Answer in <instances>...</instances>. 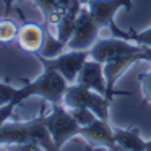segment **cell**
I'll return each mask as SVG.
<instances>
[{"label": "cell", "instance_id": "cell-16", "mask_svg": "<svg viewBox=\"0 0 151 151\" xmlns=\"http://www.w3.org/2000/svg\"><path fill=\"white\" fill-rule=\"evenodd\" d=\"M44 26V33H46V39H44V46H42V49L37 52V55H42V57H57L59 54H62L63 52V49H65V44L63 42H60L59 39H57V36L54 37L52 34L49 33V26L47 24H42ZM36 55V54H34Z\"/></svg>", "mask_w": 151, "mask_h": 151}, {"label": "cell", "instance_id": "cell-25", "mask_svg": "<svg viewBox=\"0 0 151 151\" xmlns=\"http://www.w3.org/2000/svg\"><path fill=\"white\" fill-rule=\"evenodd\" d=\"M80 2H81V5H88L89 4V0H80Z\"/></svg>", "mask_w": 151, "mask_h": 151}, {"label": "cell", "instance_id": "cell-12", "mask_svg": "<svg viewBox=\"0 0 151 151\" xmlns=\"http://www.w3.org/2000/svg\"><path fill=\"white\" fill-rule=\"evenodd\" d=\"M80 10H81V2L80 0H73L70 4V7L62 13L60 20L57 21V39L60 42H63L65 46L70 41V37H72L73 31H75Z\"/></svg>", "mask_w": 151, "mask_h": 151}, {"label": "cell", "instance_id": "cell-11", "mask_svg": "<svg viewBox=\"0 0 151 151\" xmlns=\"http://www.w3.org/2000/svg\"><path fill=\"white\" fill-rule=\"evenodd\" d=\"M88 8L99 26L104 28L114 21V15L119 8L132 10V0H89Z\"/></svg>", "mask_w": 151, "mask_h": 151}, {"label": "cell", "instance_id": "cell-9", "mask_svg": "<svg viewBox=\"0 0 151 151\" xmlns=\"http://www.w3.org/2000/svg\"><path fill=\"white\" fill-rule=\"evenodd\" d=\"M21 18H23V24L20 26V31H18L17 36L18 46H20L21 50L34 55L44 46V39H46L44 26L34 23V21H28L23 15H21Z\"/></svg>", "mask_w": 151, "mask_h": 151}, {"label": "cell", "instance_id": "cell-21", "mask_svg": "<svg viewBox=\"0 0 151 151\" xmlns=\"http://www.w3.org/2000/svg\"><path fill=\"white\" fill-rule=\"evenodd\" d=\"M17 102H8V104H4V106H0V128L4 127L5 122H8V119L12 117V114H13L15 107H17Z\"/></svg>", "mask_w": 151, "mask_h": 151}, {"label": "cell", "instance_id": "cell-13", "mask_svg": "<svg viewBox=\"0 0 151 151\" xmlns=\"http://www.w3.org/2000/svg\"><path fill=\"white\" fill-rule=\"evenodd\" d=\"M114 140L120 151H146V141L141 140L137 128H114Z\"/></svg>", "mask_w": 151, "mask_h": 151}, {"label": "cell", "instance_id": "cell-18", "mask_svg": "<svg viewBox=\"0 0 151 151\" xmlns=\"http://www.w3.org/2000/svg\"><path fill=\"white\" fill-rule=\"evenodd\" d=\"M68 111H70V114L73 115V119H75L81 127L89 125L91 122H94L96 119H98V115L88 107H72V109H68Z\"/></svg>", "mask_w": 151, "mask_h": 151}, {"label": "cell", "instance_id": "cell-6", "mask_svg": "<svg viewBox=\"0 0 151 151\" xmlns=\"http://www.w3.org/2000/svg\"><path fill=\"white\" fill-rule=\"evenodd\" d=\"M99 29L101 26L94 17L91 15L88 5H81V10L78 13V20H76V26L73 31L70 41L67 42V49L70 50H89L94 42L98 41Z\"/></svg>", "mask_w": 151, "mask_h": 151}, {"label": "cell", "instance_id": "cell-24", "mask_svg": "<svg viewBox=\"0 0 151 151\" xmlns=\"http://www.w3.org/2000/svg\"><path fill=\"white\" fill-rule=\"evenodd\" d=\"M146 151H151V140L146 141Z\"/></svg>", "mask_w": 151, "mask_h": 151}, {"label": "cell", "instance_id": "cell-4", "mask_svg": "<svg viewBox=\"0 0 151 151\" xmlns=\"http://www.w3.org/2000/svg\"><path fill=\"white\" fill-rule=\"evenodd\" d=\"M111 102L112 101L107 99L104 94H99L94 89H89L86 86L80 85V83H73V85H68V88H67L62 104L67 109L88 107L99 119L109 122V106H111Z\"/></svg>", "mask_w": 151, "mask_h": 151}, {"label": "cell", "instance_id": "cell-19", "mask_svg": "<svg viewBox=\"0 0 151 151\" xmlns=\"http://www.w3.org/2000/svg\"><path fill=\"white\" fill-rule=\"evenodd\" d=\"M17 88H13L12 85L5 81H0V106L8 104V102L13 101L15 102V96H17Z\"/></svg>", "mask_w": 151, "mask_h": 151}, {"label": "cell", "instance_id": "cell-3", "mask_svg": "<svg viewBox=\"0 0 151 151\" xmlns=\"http://www.w3.org/2000/svg\"><path fill=\"white\" fill-rule=\"evenodd\" d=\"M44 125L47 127L50 137H52L54 143H55L57 151L63 146V143L70 140V138L80 135L81 125L73 119L70 111L62 104V102H55L52 104V111L47 115H41Z\"/></svg>", "mask_w": 151, "mask_h": 151}, {"label": "cell", "instance_id": "cell-17", "mask_svg": "<svg viewBox=\"0 0 151 151\" xmlns=\"http://www.w3.org/2000/svg\"><path fill=\"white\" fill-rule=\"evenodd\" d=\"M18 24L12 20H0V42H12L18 36Z\"/></svg>", "mask_w": 151, "mask_h": 151}, {"label": "cell", "instance_id": "cell-5", "mask_svg": "<svg viewBox=\"0 0 151 151\" xmlns=\"http://www.w3.org/2000/svg\"><path fill=\"white\" fill-rule=\"evenodd\" d=\"M37 60L42 63V67H49L54 68L67 80L68 85H73L76 81V76H78L81 67L85 65V62L89 59V50H70L65 54H59L57 57H42L37 55Z\"/></svg>", "mask_w": 151, "mask_h": 151}, {"label": "cell", "instance_id": "cell-7", "mask_svg": "<svg viewBox=\"0 0 151 151\" xmlns=\"http://www.w3.org/2000/svg\"><path fill=\"white\" fill-rule=\"evenodd\" d=\"M143 46L141 44H135L130 41L120 39V37H111V39H98L94 46L89 49V57L101 63H106L107 60L114 59L117 55H124V54H135L141 52Z\"/></svg>", "mask_w": 151, "mask_h": 151}, {"label": "cell", "instance_id": "cell-10", "mask_svg": "<svg viewBox=\"0 0 151 151\" xmlns=\"http://www.w3.org/2000/svg\"><path fill=\"white\" fill-rule=\"evenodd\" d=\"M76 83L106 96L107 94V83H106L104 76V63L89 57L80 70L78 76H76Z\"/></svg>", "mask_w": 151, "mask_h": 151}, {"label": "cell", "instance_id": "cell-14", "mask_svg": "<svg viewBox=\"0 0 151 151\" xmlns=\"http://www.w3.org/2000/svg\"><path fill=\"white\" fill-rule=\"evenodd\" d=\"M109 29L112 31L115 37H120V39H125V41H130V42H135V44H141V46H148L151 47V28L145 31H135V29H128V31H124L117 26V24L112 21L109 24Z\"/></svg>", "mask_w": 151, "mask_h": 151}, {"label": "cell", "instance_id": "cell-8", "mask_svg": "<svg viewBox=\"0 0 151 151\" xmlns=\"http://www.w3.org/2000/svg\"><path fill=\"white\" fill-rule=\"evenodd\" d=\"M80 137L85 138L86 143H89L91 146H104L109 151H120L114 140V128L109 125L107 120H102L99 117L89 125L81 127Z\"/></svg>", "mask_w": 151, "mask_h": 151}, {"label": "cell", "instance_id": "cell-20", "mask_svg": "<svg viewBox=\"0 0 151 151\" xmlns=\"http://www.w3.org/2000/svg\"><path fill=\"white\" fill-rule=\"evenodd\" d=\"M138 81L141 85V91H143V96L146 101L151 102V70L148 73H143V75H138Z\"/></svg>", "mask_w": 151, "mask_h": 151}, {"label": "cell", "instance_id": "cell-15", "mask_svg": "<svg viewBox=\"0 0 151 151\" xmlns=\"http://www.w3.org/2000/svg\"><path fill=\"white\" fill-rule=\"evenodd\" d=\"M33 4L41 10L44 17V24H57V21L62 17V8H60L57 0H33Z\"/></svg>", "mask_w": 151, "mask_h": 151}, {"label": "cell", "instance_id": "cell-2", "mask_svg": "<svg viewBox=\"0 0 151 151\" xmlns=\"http://www.w3.org/2000/svg\"><path fill=\"white\" fill-rule=\"evenodd\" d=\"M67 88H68V83L57 70L44 67V72L36 80L24 81V85L18 88L15 102L20 106L24 99L31 98V96H39V98L49 101L50 104L62 102Z\"/></svg>", "mask_w": 151, "mask_h": 151}, {"label": "cell", "instance_id": "cell-22", "mask_svg": "<svg viewBox=\"0 0 151 151\" xmlns=\"http://www.w3.org/2000/svg\"><path fill=\"white\" fill-rule=\"evenodd\" d=\"M15 2H18V0H4V5H5V15H10L12 7H13Z\"/></svg>", "mask_w": 151, "mask_h": 151}, {"label": "cell", "instance_id": "cell-23", "mask_svg": "<svg viewBox=\"0 0 151 151\" xmlns=\"http://www.w3.org/2000/svg\"><path fill=\"white\" fill-rule=\"evenodd\" d=\"M59 2V5H60V8H62V12H65L67 8L70 7V4H72L73 0H57Z\"/></svg>", "mask_w": 151, "mask_h": 151}, {"label": "cell", "instance_id": "cell-26", "mask_svg": "<svg viewBox=\"0 0 151 151\" xmlns=\"http://www.w3.org/2000/svg\"><path fill=\"white\" fill-rule=\"evenodd\" d=\"M0 146H4V141H2V128H0Z\"/></svg>", "mask_w": 151, "mask_h": 151}, {"label": "cell", "instance_id": "cell-1", "mask_svg": "<svg viewBox=\"0 0 151 151\" xmlns=\"http://www.w3.org/2000/svg\"><path fill=\"white\" fill-rule=\"evenodd\" d=\"M2 141L7 150H46L57 151L42 119L28 122H5L2 127Z\"/></svg>", "mask_w": 151, "mask_h": 151}]
</instances>
